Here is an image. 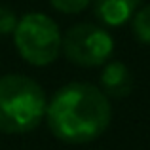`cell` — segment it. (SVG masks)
I'll use <instances>...</instances> for the list:
<instances>
[{
  "instance_id": "cell-1",
  "label": "cell",
  "mask_w": 150,
  "mask_h": 150,
  "mask_svg": "<svg viewBox=\"0 0 150 150\" xmlns=\"http://www.w3.org/2000/svg\"><path fill=\"white\" fill-rule=\"evenodd\" d=\"M48 125L57 139L82 144L101 137L110 124V103L99 88L84 82L67 84L46 106Z\"/></svg>"
},
{
  "instance_id": "cell-2",
  "label": "cell",
  "mask_w": 150,
  "mask_h": 150,
  "mask_svg": "<svg viewBox=\"0 0 150 150\" xmlns=\"http://www.w3.org/2000/svg\"><path fill=\"white\" fill-rule=\"evenodd\" d=\"M46 95L38 82L23 74H6L0 78V131H33L46 114Z\"/></svg>"
},
{
  "instance_id": "cell-3",
  "label": "cell",
  "mask_w": 150,
  "mask_h": 150,
  "mask_svg": "<svg viewBox=\"0 0 150 150\" xmlns=\"http://www.w3.org/2000/svg\"><path fill=\"white\" fill-rule=\"evenodd\" d=\"M13 40L19 55L34 67H46L61 51V33L57 23L44 13H27L17 21Z\"/></svg>"
},
{
  "instance_id": "cell-4",
  "label": "cell",
  "mask_w": 150,
  "mask_h": 150,
  "mask_svg": "<svg viewBox=\"0 0 150 150\" xmlns=\"http://www.w3.org/2000/svg\"><path fill=\"white\" fill-rule=\"evenodd\" d=\"M61 46L67 59L80 67H99L112 55L114 50L112 36L91 23H80L69 29Z\"/></svg>"
},
{
  "instance_id": "cell-5",
  "label": "cell",
  "mask_w": 150,
  "mask_h": 150,
  "mask_svg": "<svg viewBox=\"0 0 150 150\" xmlns=\"http://www.w3.org/2000/svg\"><path fill=\"white\" fill-rule=\"evenodd\" d=\"M101 91L110 97H125L133 89V76L129 69L120 61H112L103 69L101 74Z\"/></svg>"
},
{
  "instance_id": "cell-6",
  "label": "cell",
  "mask_w": 150,
  "mask_h": 150,
  "mask_svg": "<svg viewBox=\"0 0 150 150\" xmlns=\"http://www.w3.org/2000/svg\"><path fill=\"white\" fill-rule=\"evenodd\" d=\"M141 0H95V15L108 27H120L133 17Z\"/></svg>"
},
{
  "instance_id": "cell-7",
  "label": "cell",
  "mask_w": 150,
  "mask_h": 150,
  "mask_svg": "<svg viewBox=\"0 0 150 150\" xmlns=\"http://www.w3.org/2000/svg\"><path fill=\"white\" fill-rule=\"evenodd\" d=\"M133 34L143 44H150V4L133 15Z\"/></svg>"
},
{
  "instance_id": "cell-8",
  "label": "cell",
  "mask_w": 150,
  "mask_h": 150,
  "mask_svg": "<svg viewBox=\"0 0 150 150\" xmlns=\"http://www.w3.org/2000/svg\"><path fill=\"white\" fill-rule=\"evenodd\" d=\"M50 2L57 11H63V13H78V11L86 10L91 0H50Z\"/></svg>"
},
{
  "instance_id": "cell-9",
  "label": "cell",
  "mask_w": 150,
  "mask_h": 150,
  "mask_svg": "<svg viewBox=\"0 0 150 150\" xmlns=\"http://www.w3.org/2000/svg\"><path fill=\"white\" fill-rule=\"evenodd\" d=\"M15 25H17V17L15 13L6 6H0V36H6V34H11L15 30Z\"/></svg>"
}]
</instances>
